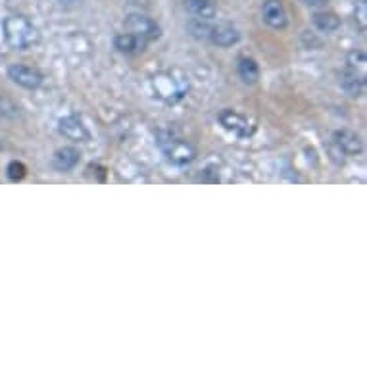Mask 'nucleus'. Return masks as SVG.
Segmentation results:
<instances>
[{
	"label": "nucleus",
	"instance_id": "13",
	"mask_svg": "<svg viewBox=\"0 0 367 367\" xmlns=\"http://www.w3.org/2000/svg\"><path fill=\"white\" fill-rule=\"evenodd\" d=\"M147 43H149V41L140 39V37L135 35V33H120V35L114 37V48L122 54L139 53V50H142V48L147 46Z\"/></svg>",
	"mask_w": 367,
	"mask_h": 367
},
{
	"label": "nucleus",
	"instance_id": "6",
	"mask_svg": "<svg viewBox=\"0 0 367 367\" xmlns=\"http://www.w3.org/2000/svg\"><path fill=\"white\" fill-rule=\"evenodd\" d=\"M8 77L23 88H39L43 85V73L31 68V66H23V64H12L8 66Z\"/></svg>",
	"mask_w": 367,
	"mask_h": 367
},
{
	"label": "nucleus",
	"instance_id": "19",
	"mask_svg": "<svg viewBox=\"0 0 367 367\" xmlns=\"http://www.w3.org/2000/svg\"><path fill=\"white\" fill-rule=\"evenodd\" d=\"M27 173V167L26 164H21L18 160H14V162H10L8 167H6V175H8V179L12 181H21Z\"/></svg>",
	"mask_w": 367,
	"mask_h": 367
},
{
	"label": "nucleus",
	"instance_id": "2",
	"mask_svg": "<svg viewBox=\"0 0 367 367\" xmlns=\"http://www.w3.org/2000/svg\"><path fill=\"white\" fill-rule=\"evenodd\" d=\"M160 149L164 152V156L169 164L177 167L189 166L194 160V149L183 139H177L171 133H160V140H158Z\"/></svg>",
	"mask_w": 367,
	"mask_h": 367
},
{
	"label": "nucleus",
	"instance_id": "16",
	"mask_svg": "<svg viewBox=\"0 0 367 367\" xmlns=\"http://www.w3.org/2000/svg\"><path fill=\"white\" fill-rule=\"evenodd\" d=\"M238 77L245 81L246 85H254L260 79V66L254 58H241L238 60Z\"/></svg>",
	"mask_w": 367,
	"mask_h": 367
},
{
	"label": "nucleus",
	"instance_id": "17",
	"mask_svg": "<svg viewBox=\"0 0 367 367\" xmlns=\"http://www.w3.org/2000/svg\"><path fill=\"white\" fill-rule=\"evenodd\" d=\"M187 29H189V33L194 39H210V29L211 26L208 23V19H202V18H194L191 19L189 23H187Z\"/></svg>",
	"mask_w": 367,
	"mask_h": 367
},
{
	"label": "nucleus",
	"instance_id": "8",
	"mask_svg": "<svg viewBox=\"0 0 367 367\" xmlns=\"http://www.w3.org/2000/svg\"><path fill=\"white\" fill-rule=\"evenodd\" d=\"M58 131L66 137V139L73 140V142H87L91 139L88 129L85 123L79 120L77 115H66L58 122Z\"/></svg>",
	"mask_w": 367,
	"mask_h": 367
},
{
	"label": "nucleus",
	"instance_id": "5",
	"mask_svg": "<svg viewBox=\"0 0 367 367\" xmlns=\"http://www.w3.org/2000/svg\"><path fill=\"white\" fill-rule=\"evenodd\" d=\"M219 123H221V127L225 131L233 133L238 139H246V137H250L254 133L252 123L248 122L243 114L235 112V110H223L219 114Z\"/></svg>",
	"mask_w": 367,
	"mask_h": 367
},
{
	"label": "nucleus",
	"instance_id": "18",
	"mask_svg": "<svg viewBox=\"0 0 367 367\" xmlns=\"http://www.w3.org/2000/svg\"><path fill=\"white\" fill-rule=\"evenodd\" d=\"M366 54L361 53V50H352V53H348V56H346V68L358 71L361 75H366Z\"/></svg>",
	"mask_w": 367,
	"mask_h": 367
},
{
	"label": "nucleus",
	"instance_id": "12",
	"mask_svg": "<svg viewBox=\"0 0 367 367\" xmlns=\"http://www.w3.org/2000/svg\"><path fill=\"white\" fill-rule=\"evenodd\" d=\"M79 160H81V154H79L77 149L73 147H64V149H58L54 152L53 156V167L60 173H68L73 167L77 166Z\"/></svg>",
	"mask_w": 367,
	"mask_h": 367
},
{
	"label": "nucleus",
	"instance_id": "22",
	"mask_svg": "<svg viewBox=\"0 0 367 367\" xmlns=\"http://www.w3.org/2000/svg\"><path fill=\"white\" fill-rule=\"evenodd\" d=\"M58 2H60L62 6H70V4H75L77 0H58Z\"/></svg>",
	"mask_w": 367,
	"mask_h": 367
},
{
	"label": "nucleus",
	"instance_id": "4",
	"mask_svg": "<svg viewBox=\"0 0 367 367\" xmlns=\"http://www.w3.org/2000/svg\"><path fill=\"white\" fill-rule=\"evenodd\" d=\"M125 27L129 33L139 35L144 41H156L162 35V29L158 26L156 21L144 14H129L125 19Z\"/></svg>",
	"mask_w": 367,
	"mask_h": 367
},
{
	"label": "nucleus",
	"instance_id": "11",
	"mask_svg": "<svg viewBox=\"0 0 367 367\" xmlns=\"http://www.w3.org/2000/svg\"><path fill=\"white\" fill-rule=\"evenodd\" d=\"M210 39L211 43L218 44L221 48H229L241 41V33L233 23H218V26H211Z\"/></svg>",
	"mask_w": 367,
	"mask_h": 367
},
{
	"label": "nucleus",
	"instance_id": "20",
	"mask_svg": "<svg viewBox=\"0 0 367 367\" xmlns=\"http://www.w3.org/2000/svg\"><path fill=\"white\" fill-rule=\"evenodd\" d=\"M354 18L358 21L359 31L364 33L367 27V4L366 0H358L356 4H354Z\"/></svg>",
	"mask_w": 367,
	"mask_h": 367
},
{
	"label": "nucleus",
	"instance_id": "14",
	"mask_svg": "<svg viewBox=\"0 0 367 367\" xmlns=\"http://www.w3.org/2000/svg\"><path fill=\"white\" fill-rule=\"evenodd\" d=\"M185 8L189 14H193L194 18L211 19L216 18V4L211 0H185Z\"/></svg>",
	"mask_w": 367,
	"mask_h": 367
},
{
	"label": "nucleus",
	"instance_id": "7",
	"mask_svg": "<svg viewBox=\"0 0 367 367\" xmlns=\"http://www.w3.org/2000/svg\"><path fill=\"white\" fill-rule=\"evenodd\" d=\"M262 18L271 29H285L289 23L283 0H265L262 6Z\"/></svg>",
	"mask_w": 367,
	"mask_h": 367
},
{
	"label": "nucleus",
	"instance_id": "15",
	"mask_svg": "<svg viewBox=\"0 0 367 367\" xmlns=\"http://www.w3.org/2000/svg\"><path fill=\"white\" fill-rule=\"evenodd\" d=\"M312 21L321 33H332L341 27V18L332 12H315L312 16Z\"/></svg>",
	"mask_w": 367,
	"mask_h": 367
},
{
	"label": "nucleus",
	"instance_id": "9",
	"mask_svg": "<svg viewBox=\"0 0 367 367\" xmlns=\"http://www.w3.org/2000/svg\"><path fill=\"white\" fill-rule=\"evenodd\" d=\"M332 147L341 150L342 154H348V156H356V154H361L364 150V142L359 139V135H356L350 129H341L332 135Z\"/></svg>",
	"mask_w": 367,
	"mask_h": 367
},
{
	"label": "nucleus",
	"instance_id": "3",
	"mask_svg": "<svg viewBox=\"0 0 367 367\" xmlns=\"http://www.w3.org/2000/svg\"><path fill=\"white\" fill-rule=\"evenodd\" d=\"M152 88L158 98H162L167 104H175L187 95L189 83L187 79L177 77L171 71H166V73H158L156 77L152 79Z\"/></svg>",
	"mask_w": 367,
	"mask_h": 367
},
{
	"label": "nucleus",
	"instance_id": "10",
	"mask_svg": "<svg viewBox=\"0 0 367 367\" xmlns=\"http://www.w3.org/2000/svg\"><path fill=\"white\" fill-rule=\"evenodd\" d=\"M339 85L350 97H361L366 93V75L350 70V68H344L339 73Z\"/></svg>",
	"mask_w": 367,
	"mask_h": 367
},
{
	"label": "nucleus",
	"instance_id": "1",
	"mask_svg": "<svg viewBox=\"0 0 367 367\" xmlns=\"http://www.w3.org/2000/svg\"><path fill=\"white\" fill-rule=\"evenodd\" d=\"M2 31L6 43L16 50H27L39 41L37 27L23 16H8L2 21Z\"/></svg>",
	"mask_w": 367,
	"mask_h": 367
},
{
	"label": "nucleus",
	"instance_id": "21",
	"mask_svg": "<svg viewBox=\"0 0 367 367\" xmlns=\"http://www.w3.org/2000/svg\"><path fill=\"white\" fill-rule=\"evenodd\" d=\"M306 6H310V8H319V6H325V2L327 0H302Z\"/></svg>",
	"mask_w": 367,
	"mask_h": 367
}]
</instances>
